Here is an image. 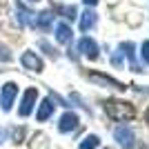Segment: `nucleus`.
<instances>
[{"label":"nucleus","instance_id":"nucleus-1","mask_svg":"<svg viewBox=\"0 0 149 149\" xmlns=\"http://www.w3.org/2000/svg\"><path fill=\"white\" fill-rule=\"evenodd\" d=\"M105 111L107 116H111L113 120H120V123H125V120H131L134 118V105H129V102H125V100H107L105 102Z\"/></svg>","mask_w":149,"mask_h":149},{"label":"nucleus","instance_id":"nucleus-2","mask_svg":"<svg viewBox=\"0 0 149 149\" xmlns=\"http://www.w3.org/2000/svg\"><path fill=\"white\" fill-rule=\"evenodd\" d=\"M16 96H18V85H16V82L2 85V89H0V107H2V111H9V109H11Z\"/></svg>","mask_w":149,"mask_h":149},{"label":"nucleus","instance_id":"nucleus-3","mask_svg":"<svg viewBox=\"0 0 149 149\" xmlns=\"http://www.w3.org/2000/svg\"><path fill=\"white\" fill-rule=\"evenodd\" d=\"M78 51H80L85 58H89V60H96V58L100 56L98 54V42L93 40V38H89V36H82L80 40H78Z\"/></svg>","mask_w":149,"mask_h":149},{"label":"nucleus","instance_id":"nucleus-4","mask_svg":"<svg viewBox=\"0 0 149 149\" xmlns=\"http://www.w3.org/2000/svg\"><path fill=\"white\" fill-rule=\"evenodd\" d=\"M20 62H22V67H25V69H29V71H36V74H40V71L45 69L42 58L38 56L36 51H25V54L20 56Z\"/></svg>","mask_w":149,"mask_h":149},{"label":"nucleus","instance_id":"nucleus-5","mask_svg":"<svg viewBox=\"0 0 149 149\" xmlns=\"http://www.w3.org/2000/svg\"><path fill=\"white\" fill-rule=\"evenodd\" d=\"M36 98H38V89L36 87H29L25 91V96H22V100H20V107H18L20 116H29L31 109H33V105H36Z\"/></svg>","mask_w":149,"mask_h":149},{"label":"nucleus","instance_id":"nucleus-6","mask_svg":"<svg viewBox=\"0 0 149 149\" xmlns=\"http://www.w3.org/2000/svg\"><path fill=\"white\" fill-rule=\"evenodd\" d=\"M16 13H18V16H16V18H18V25L20 27H33V18H36V13L31 11V9H27L25 5H22V2H16Z\"/></svg>","mask_w":149,"mask_h":149},{"label":"nucleus","instance_id":"nucleus-7","mask_svg":"<svg viewBox=\"0 0 149 149\" xmlns=\"http://www.w3.org/2000/svg\"><path fill=\"white\" fill-rule=\"evenodd\" d=\"M118 49H120V54H123V56H127L131 71H143V67L136 62V45H134V42H123Z\"/></svg>","mask_w":149,"mask_h":149},{"label":"nucleus","instance_id":"nucleus-8","mask_svg":"<svg viewBox=\"0 0 149 149\" xmlns=\"http://www.w3.org/2000/svg\"><path fill=\"white\" fill-rule=\"evenodd\" d=\"M51 25H54V11H40L36 18H33V27H36L38 31H45V33H47V31L51 29Z\"/></svg>","mask_w":149,"mask_h":149},{"label":"nucleus","instance_id":"nucleus-9","mask_svg":"<svg viewBox=\"0 0 149 149\" xmlns=\"http://www.w3.org/2000/svg\"><path fill=\"white\" fill-rule=\"evenodd\" d=\"M80 18V31H91L93 27H96V22H98V16H96V11L93 9H85V11L78 16Z\"/></svg>","mask_w":149,"mask_h":149},{"label":"nucleus","instance_id":"nucleus-10","mask_svg":"<svg viewBox=\"0 0 149 149\" xmlns=\"http://www.w3.org/2000/svg\"><path fill=\"white\" fill-rule=\"evenodd\" d=\"M87 78H89V80H93L96 85H102V87H107V85H111V87H116V89H125V85H123V82L113 80L111 76L98 74V71H93V74H87Z\"/></svg>","mask_w":149,"mask_h":149},{"label":"nucleus","instance_id":"nucleus-11","mask_svg":"<svg viewBox=\"0 0 149 149\" xmlns=\"http://www.w3.org/2000/svg\"><path fill=\"white\" fill-rule=\"evenodd\" d=\"M71 38H74L71 27H69L67 22H58V25H56V40L60 45H69V42H71Z\"/></svg>","mask_w":149,"mask_h":149},{"label":"nucleus","instance_id":"nucleus-12","mask_svg":"<svg viewBox=\"0 0 149 149\" xmlns=\"http://www.w3.org/2000/svg\"><path fill=\"white\" fill-rule=\"evenodd\" d=\"M78 127V116H76L74 111H67L65 116L60 118V125H58V129L65 134V131H71V129H76Z\"/></svg>","mask_w":149,"mask_h":149},{"label":"nucleus","instance_id":"nucleus-13","mask_svg":"<svg viewBox=\"0 0 149 149\" xmlns=\"http://www.w3.org/2000/svg\"><path fill=\"white\" fill-rule=\"evenodd\" d=\"M116 138H118V143L125 145V147H131L134 145V131L129 127H118L116 129Z\"/></svg>","mask_w":149,"mask_h":149},{"label":"nucleus","instance_id":"nucleus-14","mask_svg":"<svg viewBox=\"0 0 149 149\" xmlns=\"http://www.w3.org/2000/svg\"><path fill=\"white\" fill-rule=\"evenodd\" d=\"M56 13H58V16H62L65 20H76V18H78V9H76L74 5H58L56 7Z\"/></svg>","mask_w":149,"mask_h":149},{"label":"nucleus","instance_id":"nucleus-15","mask_svg":"<svg viewBox=\"0 0 149 149\" xmlns=\"http://www.w3.org/2000/svg\"><path fill=\"white\" fill-rule=\"evenodd\" d=\"M51 113H54V105H51V100H42V102H40V109H38V113H36V118L40 120V123H45Z\"/></svg>","mask_w":149,"mask_h":149},{"label":"nucleus","instance_id":"nucleus-16","mask_svg":"<svg viewBox=\"0 0 149 149\" xmlns=\"http://www.w3.org/2000/svg\"><path fill=\"white\" fill-rule=\"evenodd\" d=\"M13 60V54H11V49L7 47L5 42H0V62L5 65V62H11Z\"/></svg>","mask_w":149,"mask_h":149},{"label":"nucleus","instance_id":"nucleus-17","mask_svg":"<svg viewBox=\"0 0 149 149\" xmlns=\"http://www.w3.org/2000/svg\"><path fill=\"white\" fill-rule=\"evenodd\" d=\"M98 136H87L85 140H82V145H80V149H93V147H98Z\"/></svg>","mask_w":149,"mask_h":149},{"label":"nucleus","instance_id":"nucleus-18","mask_svg":"<svg viewBox=\"0 0 149 149\" xmlns=\"http://www.w3.org/2000/svg\"><path fill=\"white\" fill-rule=\"evenodd\" d=\"M38 47H40V49H42L45 54H47V56H51V58H58L56 49H54V47H51V45L47 42V40H40V42H38Z\"/></svg>","mask_w":149,"mask_h":149},{"label":"nucleus","instance_id":"nucleus-19","mask_svg":"<svg viewBox=\"0 0 149 149\" xmlns=\"http://www.w3.org/2000/svg\"><path fill=\"white\" fill-rule=\"evenodd\" d=\"M140 56L149 62V42H143V47H140Z\"/></svg>","mask_w":149,"mask_h":149},{"label":"nucleus","instance_id":"nucleus-20","mask_svg":"<svg viewBox=\"0 0 149 149\" xmlns=\"http://www.w3.org/2000/svg\"><path fill=\"white\" fill-rule=\"evenodd\" d=\"M82 2H85L87 7H93V5H98V0H82Z\"/></svg>","mask_w":149,"mask_h":149},{"label":"nucleus","instance_id":"nucleus-21","mask_svg":"<svg viewBox=\"0 0 149 149\" xmlns=\"http://www.w3.org/2000/svg\"><path fill=\"white\" fill-rule=\"evenodd\" d=\"M2 140H5V131L0 129V145H2Z\"/></svg>","mask_w":149,"mask_h":149},{"label":"nucleus","instance_id":"nucleus-22","mask_svg":"<svg viewBox=\"0 0 149 149\" xmlns=\"http://www.w3.org/2000/svg\"><path fill=\"white\" fill-rule=\"evenodd\" d=\"M145 118H147V123H149V109H147V116H145Z\"/></svg>","mask_w":149,"mask_h":149},{"label":"nucleus","instance_id":"nucleus-23","mask_svg":"<svg viewBox=\"0 0 149 149\" xmlns=\"http://www.w3.org/2000/svg\"><path fill=\"white\" fill-rule=\"evenodd\" d=\"M27 2H40V0H27Z\"/></svg>","mask_w":149,"mask_h":149}]
</instances>
